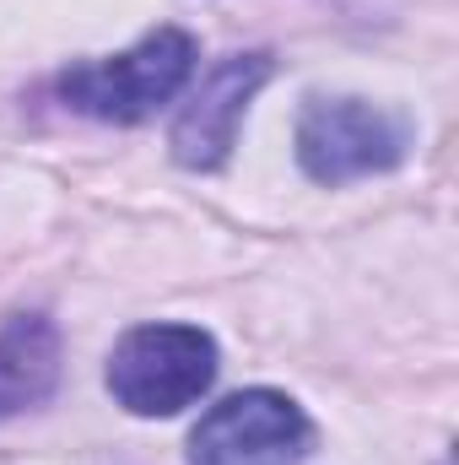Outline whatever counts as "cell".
I'll return each mask as SVG.
<instances>
[{"instance_id":"obj_3","label":"cell","mask_w":459,"mask_h":465,"mask_svg":"<svg viewBox=\"0 0 459 465\" xmlns=\"http://www.w3.org/2000/svg\"><path fill=\"white\" fill-rule=\"evenodd\" d=\"M411 152V119L367 98H308L298 114V168L314 184H351L400 168Z\"/></svg>"},{"instance_id":"obj_6","label":"cell","mask_w":459,"mask_h":465,"mask_svg":"<svg viewBox=\"0 0 459 465\" xmlns=\"http://www.w3.org/2000/svg\"><path fill=\"white\" fill-rule=\"evenodd\" d=\"M60 384V331L49 314H11L0 325V417L33 411Z\"/></svg>"},{"instance_id":"obj_5","label":"cell","mask_w":459,"mask_h":465,"mask_svg":"<svg viewBox=\"0 0 459 465\" xmlns=\"http://www.w3.org/2000/svg\"><path fill=\"white\" fill-rule=\"evenodd\" d=\"M270 71H276V60H270L265 49L217 60V65L206 71V82L190 93V104L179 109V119H173V135H168L173 163L190 168V173L222 168L232 157V146H238V124L249 114L254 93L270 82Z\"/></svg>"},{"instance_id":"obj_2","label":"cell","mask_w":459,"mask_h":465,"mask_svg":"<svg viewBox=\"0 0 459 465\" xmlns=\"http://www.w3.org/2000/svg\"><path fill=\"white\" fill-rule=\"evenodd\" d=\"M217 384V341L200 325H135L109 351V395L130 417H179Z\"/></svg>"},{"instance_id":"obj_4","label":"cell","mask_w":459,"mask_h":465,"mask_svg":"<svg viewBox=\"0 0 459 465\" xmlns=\"http://www.w3.org/2000/svg\"><path fill=\"white\" fill-rule=\"evenodd\" d=\"M308 444H314V422L292 395L238 390L195 422L190 465H298Z\"/></svg>"},{"instance_id":"obj_1","label":"cell","mask_w":459,"mask_h":465,"mask_svg":"<svg viewBox=\"0 0 459 465\" xmlns=\"http://www.w3.org/2000/svg\"><path fill=\"white\" fill-rule=\"evenodd\" d=\"M195 76V38L184 27H157L135 49L109 60H76L60 76V98L103 124H141L173 104Z\"/></svg>"}]
</instances>
